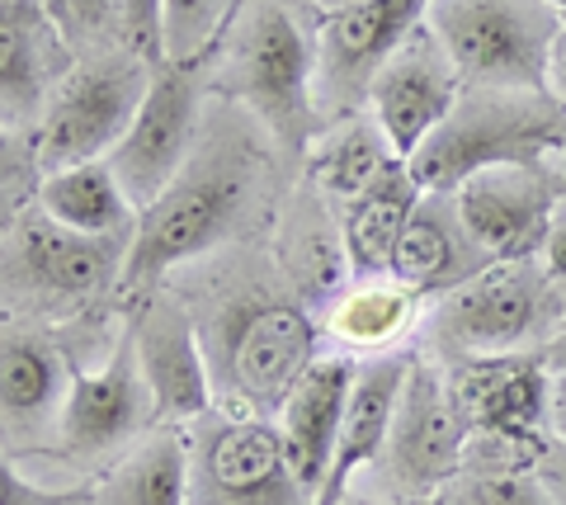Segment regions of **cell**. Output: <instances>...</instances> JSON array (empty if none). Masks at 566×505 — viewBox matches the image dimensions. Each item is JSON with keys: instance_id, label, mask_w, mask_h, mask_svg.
Masks as SVG:
<instances>
[{"instance_id": "1", "label": "cell", "mask_w": 566, "mask_h": 505, "mask_svg": "<svg viewBox=\"0 0 566 505\" xmlns=\"http://www.w3.org/2000/svg\"><path fill=\"white\" fill-rule=\"evenodd\" d=\"M251 189H255L251 147H241L232 133L199 143L189 166L166 185V194L147 213H137L128 265H123V288L133 298H147L175 265L218 246L245 213Z\"/></svg>"}, {"instance_id": "2", "label": "cell", "mask_w": 566, "mask_h": 505, "mask_svg": "<svg viewBox=\"0 0 566 505\" xmlns=\"http://www.w3.org/2000/svg\"><path fill=\"white\" fill-rule=\"evenodd\" d=\"M203 350L218 411L270 421L316 364V326L297 298L251 293V298H237L212 322Z\"/></svg>"}, {"instance_id": "3", "label": "cell", "mask_w": 566, "mask_h": 505, "mask_svg": "<svg viewBox=\"0 0 566 505\" xmlns=\"http://www.w3.org/2000/svg\"><path fill=\"white\" fill-rule=\"evenodd\" d=\"M566 147V109L543 91H463L458 109L430 133L411 176L430 194H453L491 166H538Z\"/></svg>"}, {"instance_id": "4", "label": "cell", "mask_w": 566, "mask_h": 505, "mask_svg": "<svg viewBox=\"0 0 566 505\" xmlns=\"http://www.w3.org/2000/svg\"><path fill=\"white\" fill-rule=\"evenodd\" d=\"M222 85L270 128L289 156H303L316 133H326L322 104H316V48L279 0H260L237 24Z\"/></svg>"}, {"instance_id": "5", "label": "cell", "mask_w": 566, "mask_h": 505, "mask_svg": "<svg viewBox=\"0 0 566 505\" xmlns=\"http://www.w3.org/2000/svg\"><path fill=\"white\" fill-rule=\"evenodd\" d=\"M424 24L468 91H543L562 14L547 0H430Z\"/></svg>"}, {"instance_id": "6", "label": "cell", "mask_w": 566, "mask_h": 505, "mask_svg": "<svg viewBox=\"0 0 566 505\" xmlns=\"http://www.w3.org/2000/svg\"><path fill=\"white\" fill-rule=\"evenodd\" d=\"M151 72L156 66L142 62L133 48L95 52L91 62L71 66L33 128L39 176L48 180L85 161H109V151L128 137L142 99L151 91Z\"/></svg>"}, {"instance_id": "7", "label": "cell", "mask_w": 566, "mask_h": 505, "mask_svg": "<svg viewBox=\"0 0 566 505\" xmlns=\"http://www.w3.org/2000/svg\"><path fill=\"white\" fill-rule=\"evenodd\" d=\"M557 278L543 260H495L468 284L444 293L434 307V345L458 359L524 355L562 317Z\"/></svg>"}, {"instance_id": "8", "label": "cell", "mask_w": 566, "mask_h": 505, "mask_svg": "<svg viewBox=\"0 0 566 505\" xmlns=\"http://www.w3.org/2000/svg\"><path fill=\"white\" fill-rule=\"evenodd\" d=\"M193 505H312L297 482L283 434L264 415H227L212 407L189 434Z\"/></svg>"}, {"instance_id": "9", "label": "cell", "mask_w": 566, "mask_h": 505, "mask_svg": "<svg viewBox=\"0 0 566 505\" xmlns=\"http://www.w3.org/2000/svg\"><path fill=\"white\" fill-rule=\"evenodd\" d=\"M430 0H349L322 14L316 33V104L322 118L364 114V99L397 48L424 24Z\"/></svg>"}, {"instance_id": "10", "label": "cell", "mask_w": 566, "mask_h": 505, "mask_svg": "<svg viewBox=\"0 0 566 505\" xmlns=\"http://www.w3.org/2000/svg\"><path fill=\"white\" fill-rule=\"evenodd\" d=\"M468 440L472 434L463 425V415H458L453 392L444 388L439 369L416 359L411 374H406L392 434H387L378 454L387 492L406 505L434 501L468 467Z\"/></svg>"}, {"instance_id": "11", "label": "cell", "mask_w": 566, "mask_h": 505, "mask_svg": "<svg viewBox=\"0 0 566 505\" xmlns=\"http://www.w3.org/2000/svg\"><path fill=\"white\" fill-rule=\"evenodd\" d=\"M199 66L203 62H161L156 66L151 91L142 99L128 137L109 151L114 176L137 213H147V208L166 194V185L189 166L193 147H199V114H203Z\"/></svg>"}, {"instance_id": "12", "label": "cell", "mask_w": 566, "mask_h": 505, "mask_svg": "<svg viewBox=\"0 0 566 505\" xmlns=\"http://www.w3.org/2000/svg\"><path fill=\"white\" fill-rule=\"evenodd\" d=\"M133 236H81L33 208L6 228V278L48 303H81L123 284Z\"/></svg>"}, {"instance_id": "13", "label": "cell", "mask_w": 566, "mask_h": 505, "mask_svg": "<svg viewBox=\"0 0 566 505\" xmlns=\"http://www.w3.org/2000/svg\"><path fill=\"white\" fill-rule=\"evenodd\" d=\"M562 203L557 170L538 166H491L453 189V208L468 236L491 265L495 260H534L543 255L547 228Z\"/></svg>"}, {"instance_id": "14", "label": "cell", "mask_w": 566, "mask_h": 505, "mask_svg": "<svg viewBox=\"0 0 566 505\" xmlns=\"http://www.w3.org/2000/svg\"><path fill=\"white\" fill-rule=\"evenodd\" d=\"M463 91L468 85L458 76V66L449 62L444 43L434 39L430 24H420L397 48V57L378 72L374 91H368V114L378 118L382 137L392 143L401 161H411L430 143V133L458 109Z\"/></svg>"}, {"instance_id": "15", "label": "cell", "mask_w": 566, "mask_h": 505, "mask_svg": "<svg viewBox=\"0 0 566 505\" xmlns=\"http://www.w3.org/2000/svg\"><path fill=\"white\" fill-rule=\"evenodd\" d=\"M156 421L151 388L142 378L137 359V336L133 322L123 326V336L114 345L109 364L99 374H76L71 378V397L62 407V454L66 459H109L114 449H123L133 434Z\"/></svg>"}, {"instance_id": "16", "label": "cell", "mask_w": 566, "mask_h": 505, "mask_svg": "<svg viewBox=\"0 0 566 505\" xmlns=\"http://www.w3.org/2000/svg\"><path fill=\"white\" fill-rule=\"evenodd\" d=\"M449 392L468 434H495V440L524 449H547L543 425L553 411V374L538 355L468 359L453 374Z\"/></svg>"}, {"instance_id": "17", "label": "cell", "mask_w": 566, "mask_h": 505, "mask_svg": "<svg viewBox=\"0 0 566 505\" xmlns=\"http://www.w3.org/2000/svg\"><path fill=\"white\" fill-rule=\"evenodd\" d=\"M133 336H137L142 378L151 388L156 425L203 421L218 407V392H212L208 350L189 322V312L170 298H151L133 317Z\"/></svg>"}, {"instance_id": "18", "label": "cell", "mask_w": 566, "mask_h": 505, "mask_svg": "<svg viewBox=\"0 0 566 505\" xmlns=\"http://www.w3.org/2000/svg\"><path fill=\"white\" fill-rule=\"evenodd\" d=\"M71 43L52 24L43 0H6L0 14V104H6V128H24L43 118L52 91L66 81Z\"/></svg>"}, {"instance_id": "19", "label": "cell", "mask_w": 566, "mask_h": 505, "mask_svg": "<svg viewBox=\"0 0 566 505\" xmlns=\"http://www.w3.org/2000/svg\"><path fill=\"white\" fill-rule=\"evenodd\" d=\"M354 378H359V359L349 355H326L316 359L303 374V382L289 392V402L279 411V434H283V454H289L303 492L322 496L331 459H335V440H340V421L354 392Z\"/></svg>"}, {"instance_id": "20", "label": "cell", "mask_w": 566, "mask_h": 505, "mask_svg": "<svg viewBox=\"0 0 566 505\" xmlns=\"http://www.w3.org/2000/svg\"><path fill=\"white\" fill-rule=\"evenodd\" d=\"M411 355H368L359 359V378H354L345 421H340V440H335V459L316 505H345L349 482L364 473L368 463H378L387 434H392L397 407H401V388L411 374Z\"/></svg>"}, {"instance_id": "21", "label": "cell", "mask_w": 566, "mask_h": 505, "mask_svg": "<svg viewBox=\"0 0 566 505\" xmlns=\"http://www.w3.org/2000/svg\"><path fill=\"white\" fill-rule=\"evenodd\" d=\"M486 265L491 260L476 251V241L468 236L463 218H458V208H453V194H430V199H420L411 222H406L387 278H397L416 298H424V293L444 298V293L468 284V278L482 274Z\"/></svg>"}, {"instance_id": "22", "label": "cell", "mask_w": 566, "mask_h": 505, "mask_svg": "<svg viewBox=\"0 0 566 505\" xmlns=\"http://www.w3.org/2000/svg\"><path fill=\"white\" fill-rule=\"evenodd\" d=\"M424 189L411 176V161H392L382 176L354 194L340 213V236H345V255L354 278H387L392 274V255L397 241L406 232V222L420 208Z\"/></svg>"}, {"instance_id": "23", "label": "cell", "mask_w": 566, "mask_h": 505, "mask_svg": "<svg viewBox=\"0 0 566 505\" xmlns=\"http://www.w3.org/2000/svg\"><path fill=\"white\" fill-rule=\"evenodd\" d=\"M71 382L62 350L39 330H14L6 326L0 340V411H6V434L29 440L43 425H52L57 407H66Z\"/></svg>"}, {"instance_id": "24", "label": "cell", "mask_w": 566, "mask_h": 505, "mask_svg": "<svg viewBox=\"0 0 566 505\" xmlns=\"http://www.w3.org/2000/svg\"><path fill=\"white\" fill-rule=\"evenodd\" d=\"M39 208L66 232L81 236H133V199L123 194L109 161H85L57 170L39 185Z\"/></svg>"}, {"instance_id": "25", "label": "cell", "mask_w": 566, "mask_h": 505, "mask_svg": "<svg viewBox=\"0 0 566 505\" xmlns=\"http://www.w3.org/2000/svg\"><path fill=\"white\" fill-rule=\"evenodd\" d=\"M91 505H193L189 501V434L161 430L95 482Z\"/></svg>"}, {"instance_id": "26", "label": "cell", "mask_w": 566, "mask_h": 505, "mask_svg": "<svg viewBox=\"0 0 566 505\" xmlns=\"http://www.w3.org/2000/svg\"><path fill=\"white\" fill-rule=\"evenodd\" d=\"M416 293L401 288L397 278H368V284H354L345 288L340 298L331 303L326 312V330L345 350H359V355H382L416 326Z\"/></svg>"}, {"instance_id": "27", "label": "cell", "mask_w": 566, "mask_h": 505, "mask_svg": "<svg viewBox=\"0 0 566 505\" xmlns=\"http://www.w3.org/2000/svg\"><path fill=\"white\" fill-rule=\"evenodd\" d=\"M401 156L382 137L374 114H354L335 133H322V147L312 151V180L322 194L349 203L354 194H364L368 185Z\"/></svg>"}, {"instance_id": "28", "label": "cell", "mask_w": 566, "mask_h": 505, "mask_svg": "<svg viewBox=\"0 0 566 505\" xmlns=\"http://www.w3.org/2000/svg\"><path fill=\"white\" fill-rule=\"evenodd\" d=\"M283 265L293 270L297 303H326L331 293L345 284V274H354L349 255H345V236L335 232L322 213H297L293 218Z\"/></svg>"}, {"instance_id": "29", "label": "cell", "mask_w": 566, "mask_h": 505, "mask_svg": "<svg viewBox=\"0 0 566 505\" xmlns=\"http://www.w3.org/2000/svg\"><path fill=\"white\" fill-rule=\"evenodd\" d=\"M241 0H166V62H203L237 24Z\"/></svg>"}, {"instance_id": "30", "label": "cell", "mask_w": 566, "mask_h": 505, "mask_svg": "<svg viewBox=\"0 0 566 505\" xmlns=\"http://www.w3.org/2000/svg\"><path fill=\"white\" fill-rule=\"evenodd\" d=\"M430 505H553L528 467H463Z\"/></svg>"}, {"instance_id": "31", "label": "cell", "mask_w": 566, "mask_h": 505, "mask_svg": "<svg viewBox=\"0 0 566 505\" xmlns=\"http://www.w3.org/2000/svg\"><path fill=\"white\" fill-rule=\"evenodd\" d=\"M43 6L71 48L104 43L114 29H123V0H43Z\"/></svg>"}, {"instance_id": "32", "label": "cell", "mask_w": 566, "mask_h": 505, "mask_svg": "<svg viewBox=\"0 0 566 505\" xmlns=\"http://www.w3.org/2000/svg\"><path fill=\"white\" fill-rule=\"evenodd\" d=\"M123 48L142 62H166V0H123Z\"/></svg>"}, {"instance_id": "33", "label": "cell", "mask_w": 566, "mask_h": 505, "mask_svg": "<svg viewBox=\"0 0 566 505\" xmlns=\"http://www.w3.org/2000/svg\"><path fill=\"white\" fill-rule=\"evenodd\" d=\"M0 486H6V505H85L95 496V492H39L29 477L14 473V463H6Z\"/></svg>"}, {"instance_id": "34", "label": "cell", "mask_w": 566, "mask_h": 505, "mask_svg": "<svg viewBox=\"0 0 566 505\" xmlns=\"http://www.w3.org/2000/svg\"><path fill=\"white\" fill-rule=\"evenodd\" d=\"M538 482H543V492L553 505H566V444L562 440H547L543 449V459H538Z\"/></svg>"}, {"instance_id": "35", "label": "cell", "mask_w": 566, "mask_h": 505, "mask_svg": "<svg viewBox=\"0 0 566 505\" xmlns=\"http://www.w3.org/2000/svg\"><path fill=\"white\" fill-rule=\"evenodd\" d=\"M543 270L553 274L557 284H566V194H562L553 228H547V241H543Z\"/></svg>"}, {"instance_id": "36", "label": "cell", "mask_w": 566, "mask_h": 505, "mask_svg": "<svg viewBox=\"0 0 566 505\" xmlns=\"http://www.w3.org/2000/svg\"><path fill=\"white\" fill-rule=\"evenodd\" d=\"M547 95L566 109V20H562L557 39H553V52H547Z\"/></svg>"}, {"instance_id": "37", "label": "cell", "mask_w": 566, "mask_h": 505, "mask_svg": "<svg viewBox=\"0 0 566 505\" xmlns=\"http://www.w3.org/2000/svg\"><path fill=\"white\" fill-rule=\"evenodd\" d=\"M547 425H553V440L566 444V374H553V411H547Z\"/></svg>"}, {"instance_id": "38", "label": "cell", "mask_w": 566, "mask_h": 505, "mask_svg": "<svg viewBox=\"0 0 566 505\" xmlns=\"http://www.w3.org/2000/svg\"><path fill=\"white\" fill-rule=\"evenodd\" d=\"M543 364H547V374H566V317H562V326L553 330V340L543 345V355H538Z\"/></svg>"}, {"instance_id": "39", "label": "cell", "mask_w": 566, "mask_h": 505, "mask_svg": "<svg viewBox=\"0 0 566 505\" xmlns=\"http://www.w3.org/2000/svg\"><path fill=\"white\" fill-rule=\"evenodd\" d=\"M553 170H557V185H562V194H566V147L557 151V166Z\"/></svg>"}, {"instance_id": "40", "label": "cell", "mask_w": 566, "mask_h": 505, "mask_svg": "<svg viewBox=\"0 0 566 505\" xmlns=\"http://www.w3.org/2000/svg\"><path fill=\"white\" fill-rule=\"evenodd\" d=\"M335 6H349V0H322V10H335Z\"/></svg>"}, {"instance_id": "41", "label": "cell", "mask_w": 566, "mask_h": 505, "mask_svg": "<svg viewBox=\"0 0 566 505\" xmlns=\"http://www.w3.org/2000/svg\"><path fill=\"white\" fill-rule=\"evenodd\" d=\"M547 6H553V10H562V14H566V0H547Z\"/></svg>"}, {"instance_id": "42", "label": "cell", "mask_w": 566, "mask_h": 505, "mask_svg": "<svg viewBox=\"0 0 566 505\" xmlns=\"http://www.w3.org/2000/svg\"><path fill=\"white\" fill-rule=\"evenodd\" d=\"M345 505H368V501H345Z\"/></svg>"}, {"instance_id": "43", "label": "cell", "mask_w": 566, "mask_h": 505, "mask_svg": "<svg viewBox=\"0 0 566 505\" xmlns=\"http://www.w3.org/2000/svg\"><path fill=\"white\" fill-rule=\"evenodd\" d=\"M91 492H95V486H91ZM85 505H91V501H85Z\"/></svg>"}, {"instance_id": "44", "label": "cell", "mask_w": 566, "mask_h": 505, "mask_svg": "<svg viewBox=\"0 0 566 505\" xmlns=\"http://www.w3.org/2000/svg\"><path fill=\"white\" fill-rule=\"evenodd\" d=\"M237 14H241V10H237Z\"/></svg>"}]
</instances>
